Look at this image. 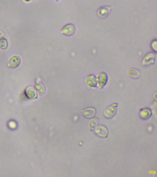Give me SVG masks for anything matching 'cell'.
I'll return each instance as SVG.
<instances>
[{"label":"cell","instance_id":"cell-1","mask_svg":"<svg viewBox=\"0 0 157 177\" xmlns=\"http://www.w3.org/2000/svg\"><path fill=\"white\" fill-rule=\"evenodd\" d=\"M97 86L99 88L102 89L105 86L108 81V76L105 73L101 72L97 75Z\"/></svg>","mask_w":157,"mask_h":177},{"label":"cell","instance_id":"cell-2","mask_svg":"<svg viewBox=\"0 0 157 177\" xmlns=\"http://www.w3.org/2000/svg\"><path fill=\"white\" fill-rule=\"evenodd\" d=\"M84 82L89 87L95 88L97 87V78L94 74H88L86 76Z\"/></svg>","mask_w":157,"mask_h":177},{"label":"cell","instance_id":"cell-3","mask_svg":"<svg viewBox=\"0 0 157 177\" xmlns=\"http://www.w3.org/2000/svg\"><path fill=\"white\" fill-rule=\"evenodd\" d=\"M94 131L95 134L101 138H106L108 136V130L107 128L104 125H98L95 128Z\"/></svg>","mask_w":157,"mask_h":177},{"label":"cell","instance_id":"cell-4","mask_svg":"<svg viewBox=\"0 0 157 177\" xmlns=\"http://www.w3.org/2000/svg\"><path fill=\"white\" fill-rule=\"evenodd\" d=\"M116 112V107L110 105L107 106L104 110L103 112V115L105 118L109 119L113 118Z\"/></svg>","mask_w":157,"mask_h":177},{"label":"cell","instance_id":"cell-5","mask_svg":"<svg viewBox=\"0 0 157 177\" xmlns=\"http://www.w3.org/2000/svg\"><path fill=\"white\" fill-rule=\"evenodd\" d=\"M111 7L109 6L102 7L99 8L96 12V15L100 19H104L108 16L110 13Z\"/></svg>","mask_w":157,"mask_h":177},{"label":"cell","instance_id":"cell-6","mask_svg":"<svg viewBox=\"0 0 157 177\" xmlns=\"http://www.w3.org/2000/svg\"><path fill=\"white\" fill-rule=\"evenodd\" d=\"M76 28L75 26L72 24H68L62 28L61 33L66 36H71L75 33Z\"/></svg>","mask_w":157,"mask_h":177},{"label":"cell","instance_id":"cell-7","mask_svg":"<svg viewBox=\"0 0 157 177\" xmlns=\"http://www.w3.org/2000/svg\"><path fill=\"white\" fill-rule=\"evenodd\" d=\"M155 59V55L154 53L150 52L145 55L142 60V64L143 66H148L154 63Z\"/></svg>","mask_w":157,"mask_h":177},{"label":"cell","instance_id":"cell-8","mask_svg":"<svg viewBox=\"0 0 157 177\" xmlns=\"http://www.w3.org/2000/svg\"><path fill=\"white\" fill-rule=\"evenodd\" d=\"M81 112L85 118H91L95 116L96 111L94 107H87L82 110Z\"/></svg>","mask_w":157,"mask_h":177},{"label":"cell","instance_id":"cell-9","mask_svg":"<svg viewBox=\"0 0 157 177\" xmlns=\"http://www.w3.org/2000/svg\"><path fill=\"white\" fill-rule=\"evenodd\" d=\"M21 63V58L17 55L12 57L7 63V66L11 68H16Z\"/></svg>","mask_w":157,"mask_h":177},{"label":"cell","instance_id":"cell-10","mask_svg":"<svg viewBox=\"0 0 157 177\" xmlns=\"http://www.w3.org/2000/svg\"><path fill=\"white\" fill-rule=\"evenodd\" d=\"M153 113L152 110L149 108H143L139 111V116L143 120H146L152 116Z\"/></svg>","mask_w":157,"mask_h":177},{"label":"cell","instance_id":"cell-11","mask_svg":"<svg viewBox=\"0 0 157 177\" xmlns=\"http://www.w3.org/2000/svg\"><path fill=\"white\" fill-rule=\"evenodd\" d=\"M98 124H99V120L98 118L93 117L92 118H91L88 120V129L90 131H93L98 125Z\"/></svg>","mask_w":157,"mask_h":177},{"label":"cell","instance_id":"cell-12","mask_svg":"<svg viewBox=\"0 0 157 177\" xmlns=\"http://www.w3.org/2000/svg\"><path fill=\"white\" fill-rule=\"evenodd\" d=\"M127 75L132 78H137L140 75V72L137 69L130 68L127 71Z\"/></svg>","mask_w":157,"mask_h":177},{"label":"cell","instance_id":"cell-13","mask_svg":"<svg viewBox=\"0 0 157 177\" xmlns=\"http://www.w3.org/2000/svg\"><path fill=\"white\" fill-rule=\"evenodd\" d=\"M8 43L5 38L0 39V49L5 50L8 47Z\"/></svg>","mask_w":157,"mask_h":177},{"label":"cell","instance_id":"cell-14","mask_svg":"<svg viewBox=\"0 0 157 177\" xmlns=\"http://www.w3.org/2000/svg\"><path fill=\"white\" fill-rule=\"evenodd\" d=\"M157 39L153 40L150 44V48L153 52L157 53Z\"/></svg>","mask_w":157,"mask_h":177},{"label":"cell","instance_id":"cell-15","mask_svg":"<svg viewBox=\"0 0 157 177\" xmlns=\"http://www.w3.org/2000/svg\"><path fill=\"white\" fill-rule=\"evenodd\" d=\"M7 38V36L4 32H3L1 30H0V39Z\"/></svg>","mask_w":157,"mask_h":177},{"label":"cell","instance_id":"cell-16","mask_svg":"<svg viewBox=\"0 0 157 177\" xmlns=\"http://www.w3.org/2000/svg\"><path fill=\"white\" fill-rule=\"evenodd\" d=\"M157 93L155 92L153 95V99L155 100V101H157Z\"/></svg>","mask_w":157,"mask_h":177},{"label":"cell","instance_id":"cell-17","mask_svg":"<svg viewBox=\"0 0 157 177\" xmlns=\"http://www.w3.org/2000/svg\"><path fill=\"white\" fill-rule=\"evenodd\" d=\"M111 105L115 107H117V106H118V103H112V104H111Z\"/></svg>","mask_w":157,"mask_h":177},{"label":"cell","instance_id":"cell-18","mask_svg":"<svg viewBox=\"0 0 157 177\" xmlns=\"http://www.w3.org/2000/svg\"><path fill=\"white\" fill-rule=\"evenodd\" d=\"M30 1V0H25V1Z\"/></svg>","mask_w":157,"mask_h":177},{"label":"cell","instance_id":"cell-19","mask_svg":"<svg viewBox=\"0 0 157 177\" xmlns=\"http://www.w3.org/2000/svg\"><path fill=\"white\" fill-rule=\"evenodd\" d=\"M56 1H59V0H56Z\"/></svg>","mask_w":157,"mask_h":177}]
</instances>
